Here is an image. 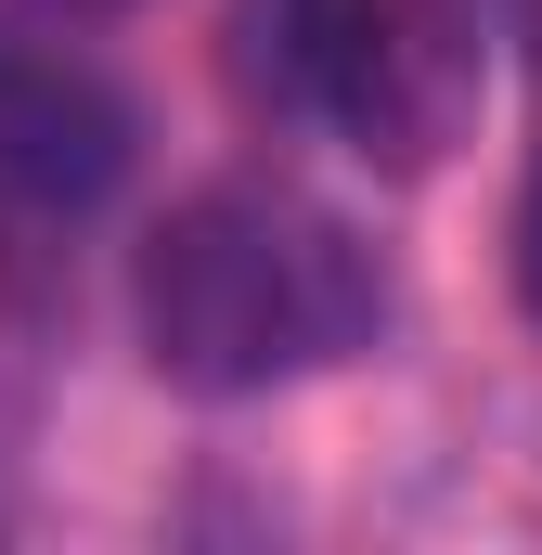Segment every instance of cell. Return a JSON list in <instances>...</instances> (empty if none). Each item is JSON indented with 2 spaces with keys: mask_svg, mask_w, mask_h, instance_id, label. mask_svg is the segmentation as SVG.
I'll list each match as a JSON object with an SVG mask.
<instances>
[{
  "mask_svg": "<svg viewBox=\"0 0 542 555\" xmlns=\"http://www.w3.org/2000/svg\"><path fill=\"white\" fill-rule=\"evenodd\" d=\"M130 310H142V349H155L168 388L259 401V388L336 375L388 336V259L284 181H220V194L155 220Z\"/></svg>",
  "mask_w": 542,
  "mask_h": 555,
  "instance_id": "cell-1",
  "label": "cell"
},
{
  "mask_svg": "<svg viewBox=\"0 0 542 555\" xmlns=\"http://www.w3.org/2000/svg\"><path fill=\"white\" fill-rule=\"evenodd\" d=\"M246 52L271 104H297L388 181L452 168L491 104V39L465 0H246Z\"/></svg>",
  "mask_w": 542,
  "mask_h": 555,
  "instance_id": "cell-2",
  "label": "cell"
},
{
  "mask_svg": "<svg viewBox=\"0 0 542 555\" xmlns=\"http://www.w3.org/2000/svg\"><path fill=\"white\" fill-rule=\"evenodd\" d=\"M117 181H130V104H117V78L0 26V194L78 220Z\"/></svg>",
  "mask_w": 542,
  "mask_h": 555,
  "instance_id": "cell-3",
  "label": "cell"
},
{
  "mask_svg": "<svg viewBox=\"0 0 542 555\" xmlns=\"http://www.w3.org/2000/svg\"><path fill=\"white\" fill-rule=\"evenodd\" d=\"M517 310L542 323V155H530V194H517Z\"/></svg>",
  "mask_w": 542,
  "mask_h": 555,
  "instance_id": "cell-4",
  "label": "cell"
},
{
  "mask_svg": "<svg viewBox=\"0 0 542 555\" xmlns=\"http://www.w3.org/2000/svg\"><path fill=\"white\" fill-rule=\"evenodd\" d=\"M26 362V297H13V272H0V375Z\"/></svg>",
  "mask_w": 542,
  "mask_h": 555,
  "instance_id": "cell-5",
  "label": "cell"
},
{
  "mask_svg": "<svg viewBox=\"0 0 542 555\" xmlns=\"http://www.w3.org/2000/svg\"><path fill=\"white\" fill-rule=\"evenodd\" d=\"M65 13H130V0H65Z\"/></svg>",
  "mask_w": 542,
  "mask_h": 555,
  "instance_id": "cell-6",
  "label": "cell"
}]
</instances>
